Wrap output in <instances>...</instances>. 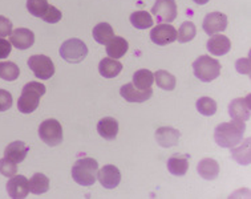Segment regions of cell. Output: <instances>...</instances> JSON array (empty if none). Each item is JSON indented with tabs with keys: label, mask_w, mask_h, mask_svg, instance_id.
Listing matches in <instances>:
<instances>
[{
	"label": "cell",
	"mask_w": 251,
	"mask_h": 199,
	"mask_svg": "<svg viewBox=\"0 0 251 199\" xmlns=\"http://www.w3.org/2000/svg\"><path fill=\"white\" fill-rule=\"evenodd\" d=\"M97 131L105 140H114L119 133V123L113 117H104L97 124Z\"/></svg>",
	"instance_id": "obj_20"
},
{
	"label": "cell",
	"mask_w": 251,
	"mask_h": 199,
	"mask_svg": "<svg viewBox=\"0 0 251 199\" xmlns=\"http://www.w3.org/2000/svg\"><path fill=\"white\" fill-rule=\"evenodd\" d=\"M39 137L48 146H57L63 142V127L57 120H46L39 126Z\"/></svg>",
	"instance_id": "obj_6"
},
{
	"label": "cell",
	"mask_w": 251,
	"mask_h": 199,
	"mask_svg": "<svg viewBox=\"0 0 251 199\" xmlns=\"http://www.w3.org/2000/svg\"><path fill=\"white\" fill-rule=\"evenodd\" d=\"M99 163L93 158L77 159L72 168V178L80 186H92L96 182Z\"/></svg>",
	"instance_id": "obj_3"
},
{
	"label": "cell",
	"mask_w": 251,
	"mask_h": 199,
	"mask_svg": "<svg viewBox=\"0 0 251 199\" xmlns=\"http://www.w3.org/2000/svg\"><path fill=\"white\" fill-rule=\"evenodd\" d=\"M251 97L250 95L246 97L233 100L228 105V114L233 120L246 123L251 117Z\"/></svg>",
	"instance_id": "obj_10"
},
{
	"label": "cell",
	"mask_w": 251,
	"mask_h": 199,
	"mask_svg": "<svg viewBox=\"0 0 251 199\" xmlns=\"http://www.w3.org/2000/svg\"><path fill=\"white\" fill-rule=\"evenodd\" d=\"M227 16L222 12H210L207 14L203 19V23H202V28L203 31L209 35H217L219 32H224L227 28Z\"/></svg>",
	"instance_id": "obj_11"
},
{
	"label": "cell",
	"mask_w": 251,
	"mask_h": 199,
	"mask_svg": "<svg viewBox=\"0 0 251 199\" xmlns=\"http://www.w3.org/2000/svg\"><path fill=\"white\" fill-rule=\"evenodd\" d=\"M193 1H194V3L198 5H203V4H207L210 0H193Z\"/></svg>",
	"instance_id": "obj_39"
},
{
	"label": "cell",
	"mask_w": 251,
	"mask_h": 199,
	"mask_svg": "<svg viewBox=\"0 0 251 199\" xmlns=\"http://www.w3.org/2000/svg\"><path fill=\"white\" fill-rule=\"evenodd\" d=\"M194 76L203 82H211L221 73V64L209 54H202L193 63Z\"/></svg>",
	"instance_id": "obj_4"
},
{
	"label": "cell",
	"mask_w": 251,
	"mask_h": 199,
	"mask_svg": "<svg viewBox=\"0 0 251 199\" xmlns=\"http://www.w3.org/2000/svg\"><path fill=\"white\" fill-rule=\"evenodd\" d=\"M154 78L155 82H157V85L160 86L161 89H164V91H173L174 88H176V77L169 73L168 71H164V69H160V71H157L154 73Z\"/></svg>",
	"instance_id": "obj_28"
},
{
	"label": "cell",
	"mask_w": 251,
	"mask_h": 199,
	"mask_svg": "<svg viewBox=\"0 0 251 199\" xmlns=\"http://www.w3.org/2000/svg\"><path fill=\"white\" fill-rule=\"evenodd\" d=\"M197 35V28L196 24L193 23V22H183L181 24V27H179L178 32H177V40L179 43H189V41H192Z\"/></svg>",
	"instance_id": "obj_31"
},
{
	"label": "cell",
	"mask_w": 251,
	"mask_h": 199,
	"mask_svg": "<svg viewBox=\"0 0 251 199\" xmlns=\"http://www.w3.org/2000/svg\"><path fill=\"white\" fill-rule=\"evenodd\" d=\"M231 154L239 165H245V166L250 165V138H247L246 142H243L239 148L237 146L231 148Z\"/></svg>",
	"instance_id": "obj_29"
},
{
	"label": "cell",
	"mask_w": 251,
	"mask_h": 199,
	"mask_svg": "<svg viewBox=\"0 0 251 199\" xmlns=\"http://www.w3.org/2000/svg\"><path fill=\"white\" fill-rule=\"evenodd\" d=\"M12 106V96L8 91L0 89V112H5Z\"/></svg>",
	"instance_id": "obj_36"
},
{
	"label": "cell",
	"mask_w": 251,
	"mask_h": 199,
	"mask_svg": "<svg viewBox=\"0 0 251 199\" xmlns=\"http://www.w3.org/2000/svg\"><path fill=\"white\" fill-rule=\"evenodd\" d=\"M16 173H18V163L9 161L5 157L3 159H0V174L1 175L11 178V176L16 175Z\"/></svg>",
	"instance_id": "obj_34"
},
{
	"label": "cell",
	"mask_w": 251,
	"mask_h": 199,
	"mask_svg": "<svg viewBox=\"0 0 251 199\" xmlns=\"http://www.w3.org/2000/svg\"><path fill=\"white\" fill-rule=\"evenodd\" d=\"M46 86L40 82L31 81L25 84L22 91V96L18 100L19 112L24 114H29L35 112L40 104V99L46 95Z\"/></svg>",
	"instance_id": "obj_2"
},
{
	"label": "cell",
	"mask_w": 251,
	"mask_h": 199,
	"mask_svg": "<svg viewBox=\"0 0 251 199\" xmlns=\"http://www.w3.org/2000/svg\"><path fill=\"white\" fill-rule=\"evenodd\" d=\"M7 193L11 198L23 199L29 194V181L24 175H14L7 182Z\"/></svg>",
	"instance_id": "obj_13"
},
{
	"label": "cell",
	"mask_w": 251,
	"mask_h": 199,
	"mask_svg": "<svg viewBox=\"0 0 251 199\" xmlns=\"http://www.w3.org/2000/svg\"><path fill=\"white\" fill-rule=\"evenodd\" d=\"M114 37V32L112 25L108 23H99L96 27L93 28V39L96 43L106 46L112 39Z\"/></svg>",
	"instance_id": "obj_25"
},
{
	"label": "cell",
	"mask_w": 251,
	"mask_h": 199,
	"mask_svg": "<svg viewBox=\"0 0 251 199\" xmlns=\"http://www.w3.org/2000/svg\"><path fill=\"white\" fill-rule=\"evenodd\" d=\"M11 50H12L11 41H7L3 37H0V60L7 59L11 53Z\"/></svg>",
	"instance_id": "obj_38"
},
{
	"label": "cell",
	"mask_w": 251,
	"mask_h": 199,
	"mask_svg": "<svg viewBox=\"0 0 251 199\" xmlns=\"http://www.w3.org/2000/svg\"><path fill=\"white\" fill-rule=\"evenodd\" d=\"M20 75V69L12 61H3L0 63V78L5 81H15Z\"/></svg>",
	"instance_id": "obj_30"
},
{
	"label": "cell",
	"mask_w": 251,
	"mask_h": 199,
	"mask_svg": "<svg viewBox=\"0 0 251 199\" xmlns=\"http://www.w3.org/2000/svg\"><path fill=\"white\" fill-rule=\"evenodd\" d=\"M206 47H207V50L214 56H224V54L228 53V50H231V41L227 36L217 33V35L210 36Z\"/></svg>",
	"instance_id": "obj_17"
},
{
	"label": "cell",
	"mask_w": 251,
	"mask_h": 199,
	"mask_svg": "<svg viewBox=\"0 0 251 199\" xmlns=\"http://www.w3.org/2000/svg\"><path fill=\"white\" fill-rule=\"evenodd\" d=\"M63 18V14L60 12L59 9L53 7V5H48V9L46 11V14L43 15V20L46 22V23L50 24H55L59 23L60 20Z\"/></svg>",
	"instance_id": "obj_35"
},
{
	"label": "cell",
	"mask_w": 251,
	"mask_h": 199,
	"mask_svg": "<svg viewBox=\"0 0 251 199\" xmlns=\"http://www.w3.org/2000/svg\"><path fill=\"white\" fill-rule=\"evenodd\" d=\"M48 0H27V9L35 18H43L48 9Z\"/></svg>",
	"instance_id": "obj_33"
},
{
	"label": "cell",
	"mask_w": 251,
	"mask_h": 199,
	"mask_svg": "<svg viewBox=\"0 0 251 199\" xmlns=\"http://www.w3.org/2000/svg\"><path fill=\"white\" fill-rule=\"evenodd\" d=\"M11 33H12V23H11V20L0 15V37L4 39L7 36H11Z\"/></svg>",
	"instance_id": "obj_37"
},
{
	"label": "cell",
	"mask_w": 251,
	"mask_h": 199,
	"mask_svg": "<svg viewBox=\"0 0 251 199\" xmlns=\"http://www.w3.org/2000/svg\"><path fill=\"white\" fill-rule=\"evenodd\" d=\"M120 95L123 96L124 100H126L128 102H145L153 96V91H151V88L146 89V91H140L133 84L128 82L121 86Z\"/></svg>",
	"instance_id": "obj_16"
},
{
	"label": "cell",
	"mask_w": 251,
	"mask_h": 199,
	"mask_svg": "<svg viewBox=\"0 0 251 199\" xmlns=\"http://www.w3.org/2000/svg\"><path fill=\"white\" fill-rule=\"evenodd\" d=\"M128 41L125 40L124 37L114 36L106 44V54H108V57H110V59L119 60L125 56V53L128 52Z\"/></svg>",
	"instance_id": "obj_19"
},
{
	"label": "cell",
	"mask_w": 251,
	"mask_h": 199,
	"mask_svg": "<svg viewBox=\"0 0 251 199\" xmlns=\"http://www.w3.org/2000/svg\"><path fill=\"white\" fill-rule=\"evenodd\" d=\"M48 190H50V179H48V176L41 174V173L33 174L32 178L29 179V193L40 195L47 193Z\"/></svg>",
	"instance_id": "obj_26"
},
{
	"label": "cell",
	"mask_w": 251,
	"mask_h": 199,
	"mask_svg": "<svg viewBox=\"0 0 251 199\" xmlns=\"http://www.w3.org/2000/svg\"><path fill=\"white\" fill-rule=\"evenodd\" d=\"M155 141L161 148H172L178 145V141L181 138V133L177 129L169 126H162L155 130Z\"/></svg>",
	"instance_id": "obj_14"
},
{
	"label": "cell",
	"mask_w": 251,
	"mask_h": 199,
	"mask_svg": "<svg viewBox=\"0 0 251 199\" xmlns=\"http://www.w3.org/2000/svg\"><path fill=\"white\" fill-rule=\"evenodd\" d=\"M28 67L40 80H50L55 75V64L44 54H33L28 59Z\"/></svg>",
	"instance_id": "obj_7"
},
{
	"label": "cell",
	"mask_w": 251,
	"mask_h": 199,
	"mask_svg": "<svg viewBox=\"0 0 251 199\" xmlns=\"http://www.w3.org/2000/svg\"><path fill=\"white\" fill-rule=\"evenodd\" d=\"M35 43V35L28 28H18L11 33V44L18 50H28Z\"/></svg>",
	"instance_id": "obj_15"
},
{
	"label": "cell",
	"mask_w": 251,
	"mask_h": 199,
	"mask_svg": "<svg viewBox=\"0 0 251 199\" xmlns=\"http://www.w3.org/2000/svg\"><path fill=\"white\" fill-rule=\"evenodd\" d=\"M151 14L160 23H172L177 18V4L176 0H155L151 7Z\"/></svg>",
	"instance_id": "obj_8"
},
{
	"label": "cell",
	"mask_w": 251,
	"mask_h": 199,
	"mask_svg": "<svg viewBox=\"0 0 251 199\" xmlns=\"http://www.w3.org/2000/svg\"><path fill=\"white\" fill-rule=\"evenodd\" d=\"M121 71H123V64L120 63L119 60L105 57L99 64V72L105 78H114V77L119 76Z\"/></svg>",
	"instance_id": "obj_22"
},
{
	"label": "cell",
	"mask_w": 251,
	"mask_h": 199,
	"mask_svg": "<svg viewBox=\"0 0 251 199\" xmlns=\"http://www.w3.org/2000/svg\"><path fill=\"white\" fill-rule=\"evenodd\" d=\"M197 172L206 181H213L219 174V165L215 159L205 158L198 163Z\"/></svg>",
	"instance_id": "obj_23"
},
{
	"label": "cell",
	"mask_w": 251,
	"mask_h": 199,
	"mask_svg": "<svg viewBox=\"0 0 251 199\" xmlns=\"http://www.w3.org/2000/svg\"><path fill=\"white\" fill-rule=\"evenodd\" d=\"M168 170L176 176H183L189 170V155L174 154L168 161Z\"/></svg>",
	"instance_id": "obj_21"
},
{
	"label": "cell",
	"mask_w": 251,
	"mask_h": 199,
	"mask_svg": "<svg viewBox=\"0 0 251 199\" xmlns=\"http://www.w3.org/2000/svg\"><path fill=\"white\" fill-rule=\"evenodd\" d=\"M29 151V146L23 141H15L11 142L4 150V157L15 163L23 162Z\"/></svg>",
	"instance_id": "obj_18"
},
{
	"label": "cell",
	"mask_w": 251,
	"mask_h": 199,
	"mask_svg": "<svg viewBox=\"0 0 251 199\" xmlns=\"http://www.w3.org/2000/svg\"><path fill=\"white\" fill-rule=\"evenodd\" d=\"M88 47L80 39H69L60 47V56L69 64H78L87 57Z\"/></svg>",
	"instance_id": "obj_5"
},
{
	"label": "cell",
	"mask_w": 251,
	"mask_h": 199,
	"mask_svg": "<svg viewBox=\"0 0 251 199\" xmlns=\"http://www.w3.org/2000/svg\"><path fill=\"white\" fill-rule=\"evenodd\" d=\"M154 81V73H151L149 69H140L133 75V85L140 91L151 89Z\"/></svg>",
	"instance_id": "obj_24"
},
{
	"label": "cell",
	"mask_w": 251,
	"mask_h": 199,
	"mask_svg": "<svg viewBox=\"0 0 251 199\" xmlns=\"http://www.w3.org/2000/svg\"><path fill=\"white\" fill-rule=\"evenodd\" d=\"M97 178L102 187L108 190L116 189L121 182V173L114 165H105L104 168L100 169L97 173Z\"/></svg>",
	"instance_id": "obj_12"
},
{
	"label": "cell",
	"mask_w": 251,
	"mask_h": 199,
	"mask_svg": "<svg viewBox=\"0 0 251 199\" xmlns=\"http://www.w3.org/2000/svg\"><path fill=\"white\" fill-rule=\"evenodd\" d=\"M130 23L134 28L137 29H148V28L153 27V18L149 12L146 11H136L130 15Z\"/></svg>",
	"instance_id": "obj_27"
},
{
	"label": "cell",
	"mask_w": 251,
	"mask_h": 199,
	"mask_svg": "<svg viewBox=\"0 0 251 199\" xmlns=\"http://www.w3.org/2000/svg\"><path fill=\"white\" fill-rule=\"evenodd\" d=\"M197 110L206 117H210L213 114L217 113V102L210 97H201V99L197 101Z\"/></svg>",
	"instance_id": "obj_32"
},
{
	"label": "cell",
	"mask_w": 251,
	"mask_h": 199,
	"mask_svg": "<svg viewBox=\"0 0 251 199\" xmlns=\"http://www.w3.org/2000/svg\"><path fill=\"white\" fill-rule=\"evenodd\" d=\"M151 39L157 46H168L177 40V29L169 23H161L151 29Z\"/></svg>",
	"instance_id": "obj_9"
},
{
	"label": "cell",
	"mask_w": 251,
	"mask_h": 199,
	"mask_svg": "<svg viewBox=\"0 0 251 199\" xmlns=\"http://www.w3.org/2000/svg\"><path fill=\"white\" fill-rule=\"evenodd\" d=\"M246 125L242 121L233 120L230 123L219 124L214 130V141L217 145L225 149H231L241 144L245 136Z\"/></svg>",
	"instance_id": "obj_1"
}]
</instances>
